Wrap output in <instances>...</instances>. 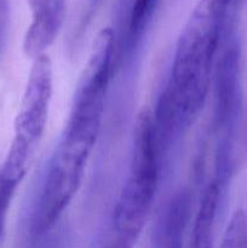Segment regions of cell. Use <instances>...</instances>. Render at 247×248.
<instances>
[{
  "instance_id": "6da1fadb",
  "label": "cell",
  "mask_w": 247,
  "mask_h": 248,
  "mask_svg": "<svg viewBox=\"0 0 247 248\" xmlns=\"http://www.w3.org/2000/svg\"><path fill=\"white\" fill-rule=\"evenodd\" d=\"M232 7L229 0H199L182 29L161 106V120L169 128L193 123L205 104Z\"/></svg>"
},
{
  "instance_id": "7a4b0ae2",
  "label": "cell",
  "mask_w": 247,
  "mask_h": 248,
  "mask_svg": "<svg viewBox=\"0 0 247 248\" xmlns=\"http://www.w3.org/2000/svg\"><path fill=\"white\" fill-rule=\"evenodd\" d=\"M104 99L99 94H74L67 126L50 160L31 222L29 234L33 241L56 224L79 191L101 131Z\"/></svg>"
},
{
  "instance_id": "3957f363",
  "label": "cell",
  "mask_w": 247,
  "mask_h": 248,
  "mask_svg": "<svg viewBox=\"0 0 247 248\" xmlns=\"http://www.w3.org/2000/svg\"><path fill=\"white\" fill-rule=\"evenodd\" d=\"M160 135L150 114L138 118L128 176L114 208L119 239L135 242L148 222L160 181Z\"/></svg>"
},
{
  "instance_id": "277c9868",
  "label": "cell",
  "mask_w": 247,
  "mask_h": 248,
  "mask_svg": "<svg viewBox=\"0 0 247 248\" xmlns=\"http://www.w3.org/2000/svg\"><path fill=\"white\" fill-rule=\"evenodd\" d=\"M53 91L52 63L46 55L33 60L21 106L15 120L14 138L6 157L29 166L45 132Z\"/></svg>"
},
{
  "instance_id": "5b68a950",
  "label": "cell",
  "mask_w": 247,
  "mask_h": 248,
  "mask_svg": "<svg viewBox=\"0 0 247 248\" xmlns=\"http://www.w3.org/2000/svg\"><path fill=\"white\" fill-rule=\"evenodd\" d=\"M31 22L23 39V51L31 60L46 55L62 29L67 0H27Z\"/></svg>"
},
{
  "instance_id": "8992f818",
  "label": "cell",
  "mask_w": 247,
  "mask_h": 248,
  "mask_svg": "<svg viewBox=\"0 0 247 248\" xmlns=\"http://www.w3.org/2000/svg\"><path fill=\"white\" fill-rule=\"evenodd\" d=\"M217 206V196L203 195L185 248H213Z\"/></svg>"
},
{
  "instance_id": "52a82bcc",
  "label": "cell",
  "mask_w": 247,
  "mask_h": 248,
  "mask_svg": "<svg viewBox=\"0 0 247 248\" xmlns=\"http://www.w3.org/2000/svg\"><path fill=\"white\" fill-rule=\"evenodd\" d=\"M183 229L178 217H169L155 230L149 248H183Z\"/></svg>"
},
{
  "instance_id": "ba28073f",
  "label": "cell",
  "mask_w": 247,
  "mask_h": 248,
  "mask_svg": "<svg viewBox=\"0 0 247 248\" xmlns=\"http://www.w3.org/2000/svg\"><path fill=\"white\" fill-rule=\"evenodd\" d=\"M219 248H247V216L245 211L237 210L232 213Z\"/></svg>"
},
{
  "instance_id": "9c48e42d",
  "label": "cell",
  "mask_w": 247,
  "mask_h": 248,
  "mask_svg": "<svg viewBox=\"0 0 247 248\" xmlns=\"http://www.w3.org/2000/svg\"><path fill=\"white\" fill-rule=\"evenodd\" d=\"M155 0H135L130 17V31L132 34H138L150 16Z\"/></svg>"
},
{
  "instance_id": "30bf717a",
  "label": "cell",
  "mask_w": 247,
  "mask_h": 248,
  "mask_svg": "<svg viewBox=\"0 0 247 248\" xmlns=\"http://www.w3.org/2000/svg\"><path fill=\"white\" fill-rule=\"evenodd\" d=\"M108 248H132V242L126 241V240L123 239H116L115 242L110 245Z\"/></svg>"
},
{
  "instance_id": "8fae6325",
  "label": "cell",
  "mask_w": 247,
  "mask_h": 248,
  "mask_svg": "<svg viewBox=\"0 0 247 248\" xmlns=\"http://www.w3.org/2000/svg\"><path fill=\"white\" fill-rule=\"evenodd\" d=\"M229 2L232 5V6H235V5H236L237 2H239V0H229Z\"/></svg>"
}]
</instances>
